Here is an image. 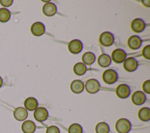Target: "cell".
Returning <instances> with one entry per match:
<instances>
[{"instance_id":"6da1fadb","label":"cell","mask_w":150,"mask_h":133,"mask_svg":"<svg viewBox=\"0 0 150 133\" xmlns=\"http://www.w3.org/2000/svg\"><path fill=\"white\" fill-rule=\"evenodd\" d=\"M115 129L118 133H128L132 127L131 122L127 118H120L115 123Z\"/></svg>"},{"instance_id":"7a4b0ae2","label":"cell","mask_w":150,"mask_h":133,"mask_svg":"<svg viewBox=\"0 0 150 133\" xmlns=\"http://www.w3.org/2000/svg\"><path fill=\"white\" fill-rule=\"evenodd\" d=\"M103 81L108 84L115 83L118 79L117 72L113 69H107L105 70L103 74Z\"/></svg>"},{"instance_id":"3957f363","label":"cell","mask_w":150,"mask_h":133,"mask_svg":"<svg viewBox=\"0 0 150 133\" xmlns=\"http://www.w3.org/2000/svg\"><path fill=\"white\" fill-rule=\"evenodd\" d=\"M99 42L102 46H110L114 42V36L113 34L110 32H104L99 37Z\"/></svg>"},{"instance_id":"277c9868","label":"cell","mask_w":150,"mask_h":133,"mask_svg":"<svg viewBox=\"0 0 150 133\" xmlns=\"http://www.w3.org/2000/svg\"><path fill=\"white\" fill-rule=\"evenodd\" d=\"M100 84L98 80L94 79L88 80L85 84V88L90 94H95L100 89Z\"/></svg>"},{"instance_id":"5b68a950","label":"cell","mask_w":150,"mask_h":133,"mask_svg":"<svg viewBox=\"0 0 150 133\" xmlns=\"http://www.w3.org/2000/svg\"><path fill=\"white\" fill-rule=\"evenodd\" d=\"M138 66V62L136 59L133 57H129L124 61L123 67L125 70L128 72H132L137 70Z\"/></svg>"},{"instance_id":"8992f818","label":"cell","mask_w":150,"mask_h":133,"mask_svg":"<svg viewBox=\"0 0 150 133\" xmlns=\"http://www.w3.org/2000/svg\"><path fill=\"white\" fill-rule=\"evenodd\" d=\"M83 45L81 40L79 39H73L71 40L68 45V49L72 54H78L80 53L83 49Z\"/></svg>"},{"instance_id":"52a82bcc","label":"cell","mask_w":150,"mask_h":133,"mask_svg":"<svg viewBox=\"0 0 150 133\" xmlns=\"http://www.w3.org/2000/svg\"><path fill=\"white\" fill-rule=\"evenodd\" d=\"M33 116L35 119L39 122L45 121L48 118V111L45 107H38L35 110Z\"/></svg>"},{"instance_id":"ba28073f","label":"cell","mask_w":150,"mask_h":133,"mask_svg":"<svg viewBox=\"0 0 150 133\" xmlns=\"http://www.w3.org/2000/svg\"><path fill=\"white\" fill-rule=\"evenodd\" d=\"M115 93L117 96L122 99L127 98L129 97L131 93L129 87L126 84H120L116 88Z\"/></svg>"},{"instance_id":"9c48e42d","label":"cell","mask_w":150,"mask_h":133,"mask_svg":"<svg viewBox=\"0 0 150 133\" xmlns=\"http://www.w3.org/2000/svg\"><path fill=\"white\" fill-rule=\"evenodd\" d=\"M127 57V53L122 49H115L111 54L112 59L116 63H121L123 62Z\"/></svg>"},{"instance_id":"30bf717a","label":"cell","mask_w":150,"mask_h":133,"mask_svg":"<svg viewBox=\"0 0 150 133\" xmlns=\"http://www.w3.org/2000/svg\"><path fill=\"white\" fill-rule=\"evenodd\" d=\"M146 27L145 22L141 18H136L134 19L131 23V28L132 31L136 33L142 32Z\"/></svg>"},{"instance_id":"8fae6325","label":"cell","mask_w":150,"mask_h":133,"mask_svg":"<svg viewBox=\"0 0 150 133\" xmlns=\"http://www.w3.org/2000/svg\"><path fill=\"white\" fill-rule=\"evenodd\" d=\"M146 96L144 92L141 91H136L134 92L131 97V100L135 105H140L146 101Z\"/></svg>"},{"instance_id":"7c38bea8","label":"cell","mask_w":150,"mask_h":133,"mask_svg":"<svg viewBox=\"0 0 150 133\" xmlns=\"http://www.w3.org/2000/svg\"><path fill=\"white\" fill-rule=\"evenodd\" d=\"M142 42V40L139 36L137 35H132L128 39L127 44L131 49L137 50L141 46Z\"/></svg>"},{"instance_id":"4fadbf2b","label":"cell","mask_w":150,"mask_h":133,"mask_svg":"<svg viewBox=\"0 0 150 133\" xmlns=\"http://www.w3.org/2000/svg\"><path fill=\"white\" fill-rule=\"evenodd\" d=\"M30 30L34 36H40L44 34L45 32V26L42 22H36L32 25Z\"/></svg>"},{"instance_id":"5bb4252c","label":"cell","mask_w":150,"mask_h":133,"mask_svg":"<svg viewBox=\"0 0 150 133\" xmlns=\"http://www.w3.org/2000/svg\"><path fill=\"white\" fill-rule=\"evenodd\" d=\"M42 11L45 15L47 16H52L57 12V6L54 3L49 2L43 6Z\"/></svg>"},{"instance_id":"9a60e30c","label":"cell","mask_w":150,"mask_h":133,"mask_svg":"<svg viewBox=\"0 0 150 133\" xmlns=\"http://www.w3.org/2000/svg\"><path fill=\"white\" fill-rule=\"evenodd\" d=\"M28 111L27 110L22 107H17L13 111V117L14 118L19 121L25 120L28 117Z\"/></svg>"},{"instance_id":"2e32d148","label":"cell","mask_w":150,"mask_h":133,"mask_svg":"<svg viewBox=\"0 0 150 133\" xmlns=\"http://www.w3.org/2000/svg\"><path fill=\"white\" fill-rule=\"evenodd\" d=\"M84 83L80 80H73L70 84V89L71 91L75 94L81 93L84 90Z\"/></svg>"},{"instance_id":"e0dca14e","label":"cell","mask_w":150,"mask_h":133,"mask_svg":"<svg viewBox=\"0 0 150 133\" xmlns=\"http://www.w3.org/2000/svg\"><path fill=\"white\" fill-rule=\"evenodd\" d=\"M21 128L23 133H33L36 130V126L33 121L26 120L22 123Z\"/></svg>"},{"instance_id":"ac0fdd59","label":"cell","mask_w":150,"mask_h":133,"mask_svg":"<svg viewBox=\"0 0 150 133\" xmlns=\"http://www.w3.org/2000/svg\"><path fill=\"white\" fill-rule=\"evenodd\" d=\"M24 106L25 109L28 111L35 110L38 106V100L32 97L27 98L24 102Z\"/></svg>"},{"instance_id":"d6986e66","label":"cell","mask_w":150,"mask_h":133,"mask_svg":"<svg viewBox=\"0 0 150 133\" xmlns=\"http://www.w3.org/2000/svg\"><path fill=\"white\" fill-rule=\"evenodd\" d=\"M98 64L102 67H107L111 63V59L107 54H101L98 58Z\"/></svg>"},{"instance_id":"ffe728a7","label":"cell","mask_w":150,"mask_h":133,"mask_svg":"<svg viewBox=\"0 0 150 133\" xmlns=\"http://www.w3.org/2000/svg\"><path fill=\"white\" fill-rule=\"evenodd\" d=\"M138 116L140 120L142 121H148L150 120V109L148 107H143L141 108L138 112Z\"/></svg>"},{"instance_id":"44dd1931","label":"cell","mask_w":150,"mask_h":133,"mask_svg":"<svg viewBox=\"0 0 150 133\" xmlns=\"http://www.w3.org/2000/svg\"><path fill=\"white\" fill-rule=\"evenodd\" d=\"M96 60L95 54L90 52H86L83 54L82 56V61L84 64L91 65Z\"/></svg>"},{"instance_id":"7402d4cb","label":"cell","mask_w":150,"mask_h":133,"mask_svg":"<svg viewBox=\"0 0 150 133\" xmlns=\"http://www.w3.org/2000/svg\"><path fill=\"white\" fill-rule=\"evenodd\" d=\"M87 70L86 66L81 62L77 63L73 67V71L74 73L78 76H82L85 74Z\"/></svg>"},{"instance_id":"603a6c76","label":"cell","mask_w":150,"mask_h":133,"mask_svg":"<svg viewBox=\"0 0 150 133\" xmlns=\"http://www.w3.org/2000/svg\"><path fill=\"white\" fill-rule=\"evenodd\" d=\"M96 133H109L110 132V127L105 122H100L98 123L95 128Z\"/></svg>"},{"instance_id":"cb8c5ba5","label":"cell","mask_w":150,"mask_h":133,"mask_svg":"<svg viewBox=\"0 0 150 133\" xmlns=\"http://www.w3.org/2000/svg\"><path fill=\"white\" fill-rule=\"evenodd\" d=\"M10 11L5 8H0V22L5 23L8 22L11 18Z\"/></svg>"},{"instance_id":"d4e9b609","label":"cell","mask_w":150,"mask_h":133,"mask_svg":"<svg viewBox=\"0 0 150 133\" xmlns=\"http://www.w3.org/2000/svg\"><path fill=\"white\" fill-rule=\"evenodd\" d=\"M69 133H83L82 127L77 123H74L70 125L68 129Z\"/></svg>"},{"instance_id":"484cf974","label":"cell","mask_w":150,"mask_h":133,"mask_svg":"<svg viewBox=\"0 0 150 133\" xmlns=\"http://www.w3.org/2000/svg\"><path fill=\"white\" fill-rule=\"evenodd\" d=\"M142 54L146 59H150V45H148L144 47L142 52Z\"/></svg>"},{"instance_id":"4316f807","label":"cell","mask_w":150,"mask_h":133,"mask_svg":"<svg viewBox=\"0 0 150 133\" xmlns=\"http://www.w3.org/2000/svg\"><path fill=\"white\" fill-rule=\"evenodd\" d=\"M46 133H60L59 128L55 125H51L47 128Z\"/></svg>"},{"instance_id":"83f0119b","label":"cell","mask_w":150,"mask_h":133,"mask_svg":"<svg viewBox=\"0 0 150 133\" xmlns=\"http://www.w3.org/2000/svg\"><path fill=\"white\" fill-rule=\"evenodd\" d=\"M142 89L144 92L147 94H150V80L145 81L142 84Z\"/></svg>"},{"instance_id":"f1b7e54d","label":"cell","mask_w":150,"mask_h":133,"mask_svg":"<svg viewBox=\"0 0 150 133\" xmlns=\"http://www.w3.org/2000/svg\"><path fill=\"white\" fill-rule=\"evenodd\" d=\"M12 0H0V4L4 7H8L12 5Z\"/></svg>"},{"instance_id":"f546056e","label":"cell","mask_w":150,"mask_h":133,"mask_svg":"<svg viewBox=\"0 0 150 133\" xmlns=\"http://www.w3.org/2000/svg\"><path fill=\"white\" fill-rule=\"evenodd\" d=\"M2 83H3V80L2 77L0 76V87H1V86H2Z\"/></svg>"}]
</instances>
